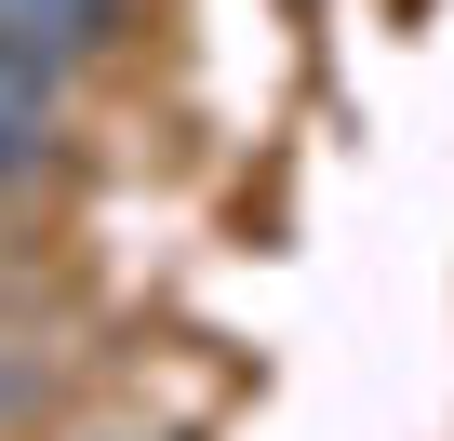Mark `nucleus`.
<instances>
[{
  "instance_id": "obj_1",
  "label": "nucleus",
  "mask_w": 454,
  "mask_h": 441,
  "mask_svg": "<svg viewBox=\"0 0 454 441\" xmlns=\"http://www.w3.org/2000/svg\"><path fill=\"white\" fill-rule=\"evenodd\" d=\"M0 28L41 41L54 67H81V54H107V41H121V0H0Z\"/></svg>"
},
{
  "instance_id": "obj_2",
  "label": "nucleus",
  "mask_w": 454,
  "mask_h": 441,
  "mask_svg": "<svg viewBox=\"0 0 454 441\" xmlns=\"http://www.w3.org/2000/svg\"><path fill=\"white\" fill-rule=\"evenodd\" d=\"M27 174H54V107H14V94H0V187H27Z\"/></svg>"
},
{
  "instance_id": "obj_3",
  "label": "nucleus",
  "mask_w": 454,
  "mask_h": 441,
  "mask_svg": "<svg viewBox=\"0 0 454 441\" xmlns=\"http://www.w3.org/2000/svg\"><path fill=\"white\" fill-rule=\"evenodd\" d=\"M41 401V348H0V414H27Z\"/></svg>"
}]
</instances>
